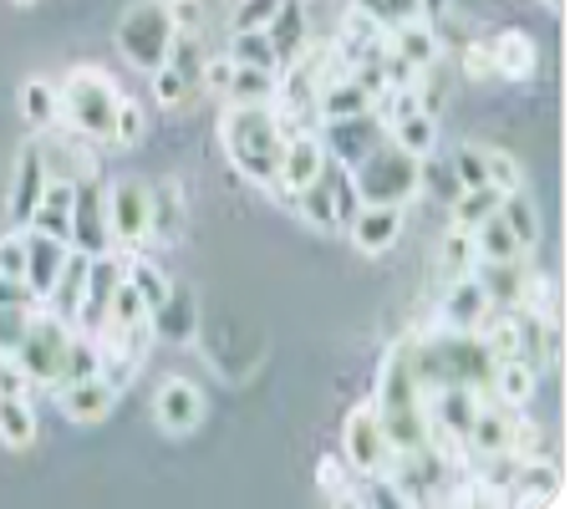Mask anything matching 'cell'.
<instances>
[{
	"instance_id": "22",
	"label": "cell",
	"mask_w": 570,
	"mask_h": 509,
	"mask_svg": "<svg viewBox=\"0 0 570 509\" xmlns=\"http://www.w3.org/2000/svg\"><path fill=\"white\" fill-rule=\"evenodd\" d=\"M489 61H494V77H504V82H530L540 51H534V41L524 31H499L489 41Z\"/></svg>"
},
{
	"instance_id": "54",
	"label": "cell",
	"mask_w": 570,
	"mask_h": 509,
	"mask_svg": "<svg viewBox=\"0 0 570 509\" xmlns=\"http://www.w3.org/2000/svg\"><path fill=\"white\" fill-rule=\"evenodd\" d=\"M443 16H449V0H417V21L428 26H439Z\"/></svg>"
},
{
	"instance_id": "44",
	"label": "cell",
	"mask_w": 570,
	"mask_h": 509,
	"mask_svg": "<svg viewBox=\"0 0 570 509\" xmlns=\"http://www.w3.org/2000/svg\"><path fill=\"white\" fill-rule=\"evenodd\" d=\"M484 178L494 184V189H520L524 184V174H520V164H514L510 154H499V148H484Z\"/></svg>"
},
{
	"instance_id": "48",
	"label": "cell",
	"mask_w": 570,
	"mask_h": 509,
	"mask_svg": "<svg viewBox=\"0 0 570 509\" xmlns=\"http://www.w3.org/2000/svg\"><path fill=\"white\" fill-rule=\"evenodd\" d=\"M26 271V229H6L0 235V275H21Z\"/></svg>"
},
{
	"instance_id": "9",
	"label": "cell",
	"mask_w": 570,
	"mask_h": 509,
	"mask_svg": "<svg viewBox=\"0 0 570 509\" xmlns=\"http://www.w3.org/2000/svg\"><path fill=\"white\" fill-rule=\"evenodd\" d=\"M107 229H112V245H122V249L148 239V184L142 178L107 184Z\"/></svg>"
},
{
	"instance_id": "47",
	"label": "cell",
	"mask_w": 570,
	"mask_h": 509,
	"mask_svg": "<svg viewBox=\"0 0 570 509\" xmlns=\"http://www.w3.org/2000/svg\"><path fill=\"white\" fill-rule=\"evenodd\" d=\"M453 178H459V189H469V184H489L484 178V148H479V143L459 148V158H453Z\"/></svg>"
},
{
	"instance_id": "5",
	"label": "cell",
	"mask_w": 570,
	"mask_h": 509,
	"mask_svg": "<svg viewBox=\"0 0 570 509\" xmlns=\"http://www.w3.org/2000/svg\"><path fill=\"white\" fill-rule=\"evenodd\" d=\"M71 321H61L57 311H36L31 326H26L21 346H16V362H21V372L31 378V388H57L61 382V362H67V342H71Z\"/></svg>"
},
{
	"instance_id": "23",
	"label": "cell",
	"mask_w": 570,
	"mask_h": 509,
	"mask_svg": "<svg viewBox=\"0 0 570 509\" xmlns=\"http://www.w3.org/2000/svg\"><path fill=\"white\" fill-rule=\"evenodd\" d=\"M148 235L164 239V245H174L184 235V194H178L174 178L148 184Z\"/></svg>"
},
{
	"instance_id": "26",
	"label": "cell",
	"mask_w": 570,
	"mask_h": 509,
	"mask_svg": "<svg viewBox=\"0 0 570 509\" xmlns=\"http://www.w3.org/2000/svg\"><path fill=\"white\" fill-rule=\"evenodd\" d=\"M534 388H540V372H534L530 362H520V356H499V362H494V378H489V392H494L499 403L524 408V403L534 398Z\"/></svg>"
},
{
	"instance_id": "38",
	"label": "cell",
	"mask_w": 570,
	"mask_h": 509,
	"mask_svg": "<svg viewBox=\"0 0 570 509\" xmlns=\"http://www.w3.org/2000/svg\"><path fill=\"white\" fill-rule=\"evenodd\" d=\"M128 281L138 285V296H142V306H148V311H158L168 301V291H174V285H168V275L158 271L154 261H142V255H128Z\"/></svg>"
},
{
	"instance_id": "17",
	"label": "cell",
	"mask_w": 570,
	"mask_h": 509,
	"mask_svg": "<svg viewBox=\"0 0 570 509\" xmlns=\"http://www.w3.org/2000/svg\"><path fill=\"white\" fill-rule=\"evenodd\" d=\"M67 239H57V235H41V229H26V271H21V281H26V291H31L36 301H47V291L57 285V271H61V261H67Z\"/></svg>"
},
{
	"instance_id": "39",
	"label": "cell",
	"mask_w": 570,
	"mask_h": 509,
	"mask_svg": "<svg viewBox=\"0 0 570 509\" xmlns=\"http://www.w3.org/2000/svg\"><path fill=\"white\" fill-rule=\"evenodd\" d=\"M439 265H443V275H449V281H459V275L474 271V235L453 225L449 235H443V245H439Z\"/></svg>"
},
{
	"instance_id": "6",
	"label": "cell",
	"mask_w": 570,
	"mask_h": 509,
	"mask_svg": "<svg viewBox=\"0 0 570 509\" xmlns=\"http://www.w3.org/2000/svg\"><path fill=\"white\" fill-rule=\"evenodd\" d=\"M342 459L352 463L356 474L387 479V469H392V443H387V433H382V418H377V408H372V403H362V408H352V413H346Z\"/></svg>"
},
{
	"instance_id": "1",
	"label": "cell",
	"mask_w": 570,
	"mask_h": 509,
	"mask_svg": "<svg viewBox=\"0 0 570 509\" xmlns=\"http://www.w3.org/2000/svg\"><path fill=\"white\" fill-rule=\"evenodd\" d=\"M219 148H225V158L235 164L239 178L261 184V189H275L281 148H285L275 102H229L219 112Z\"/></svg>"
},
{
	"instance_id": "31",
	"label": "cell",
	"mask_w": 570,
	"mask_h": 509,
	"mask_svg": "<svg viewBox=\"0 0 570 509\" xmlns=\"http://www.w3.org/2000/svg\"><path fill=\"white\" fill-rule=\"evenodd\" d=\"M499 199H504V189H494V184H469V189L453 194V225L459 229H474L484 225L489 214H499Z\"/></svg>"
},
{
	"instance_id": "28",
	"label": "cell",
	"mask_w": 570,
	"mask_h": 509,
	"mask_svg": "<svg viewBox=\"0 0 570 509\" xmlns=\"http://www.w3.org/2000/svg\"><path fill=\"white\" fill-rule=\"evenodd\" d=\"M36 403L21 392H0V443L6 449H31L36 443Z\"/></svg>"
},
{
	"instance_id": "29",
	"label": "cell",
	"mask_w": 570,
	"mask_h": 509,
	"mask_svg": "<svg viewBox=\"0 0 570 509\" xmlns=\"http://www.w3.org/2000/svg\"><path fill=\"white\" fill-rule=\"evenodd\" d=\"M387 138L397 143V148H407V154H417V158H433V148H439V118L417 107V112H407V118L392 123Z\"/></svg>"
},
{
	"instance_id": "3",
	"label": "cell",
	"mask_w": 570,
	"mask_h": 509,
	"mask_svg": "<svg viewBox=\"0 0 570 509\" xmlns=\"http://www.w3.org/2000/svg\"><path fill=\"white\" fill-rule=\"evenodd\" d=\"M352 184L362 194V204H397V209H407L417 199V189H423V158L397 148L392 138H382L367 158L352 164Z\"/></svg>"
},
{
	"instance_id": "21",
	"label": "cell",
	"mask_w": 570,
	"mask_h": 509,
	"mask_svg": "<svg viewBox=\"0 0 570 509\" xmlns=\"http://www.w3.org/2000/svg\"><path fill=\"white\" fill-rule=\"evenodd\" d=\"M387 51L417 77V67H428V61H433V57L443 51V47H439V26H428V21L387 26Z\"/></svg>"
},
{
	"instance_id": "55",
	"label": "cell",
	"mask_w": 570,
	"mask_h": 509,
	"mask_svg": "<svg viewBox=\"0 0 570 509\" xmlns=\"http://www.w3.org/2000/svg\"><path fill=\"white\" fill-rule=\"evenodd\" d=\"M546 6H550V11H560V0H546Z\"/></svg>"
},
{
	"instance_id": "43",
	"label": "cell",
	"mask_w": 570,
	"mask_h": 509,
	"mask_svg": "<svg viewBox=\"0 0 570 509\" xmlns=\"http://www.w3.org/2000/svg\"><path fill=\"white\" fill-rule=\"evenodd\" d=\"M148 82H154V102H164V107H184V102H189V92H194V87L184 82V77H178L168 61L148 71Z\"/></svg>"
},
{
	"instance_id": "16",
	"label": "cell",
	"mask_w": 570,
	"mask_h": 509,
	"mask_svg": "<svg viewBox=\"0 0 570 509\" xmlns=\"http://www.w3.org/2000/svg\"><path fill=\"white\" fill-rule=\"evenodd\" d=\"M87 265H92L87 249H67V261H61V271H57V285H51L47 301H41V306L57 311L71 326L82 321V306H87Z\"/></svg>"
},
{
	"instance_id": "40",
	"label": "cell",
	"mask_w": 570,
	"mask_h": 509,
	"mask_svg": "<svg viewBox=\"0 0 570 509\" xmlns=\"http://www.w3.org/2000/svg\"><path fill=\"white\" fill-rule=\"evenodd\" d=\"M235 67H271L275 71V51L265 41V31H229V51H225Z\"/></svg>"
},
{
	"instance_id": "24",
	"label": "cell",
	"mask_w": 570,
	"mask_h": 509,
	"mask_svg": "<svg viewBox=\"0 0 570 509\" xmlns=\"http://www.w3.org/2000/svg\"><path fill=\"white\" fill-rule=\"evenodd\" d=\"M71 194H77V184H57V178H47V189H41V199H36L31 225H26V229H41V235L71 239Z\"/></svg>"
},
{
	"instance_id": "11",
	"label": "cell",
	"mask_w": 570,
	"mask_h": 509,
	"mask_svg": "<svg viewBox=\"0 0 570 509\" xmlns=\"http://www.w3.org/2000/svg\"><path fill=\"white\" fill-rule=\"evenodd\" d=\"M154 423L164 428V433H194V428L204 423V392L194 388V382L184 378H168L164 388L154 392Z\"/></svg>"
},
{
	"instance_id": "56",
	"label": "cell",
	"mask_w": 570,
	"mask_h": 509,
	"mask_svg": "<svg viewBox=\"0 0 570 509\" xmlns=\"http://www.w3.org/2000/svg\"><path fill=\"white\" fill-rule=\"evenodd\" d=\"M16 6H31V0H16Z\"/></svg>"
},
{
	"instance_id": "34",
	"label": "cell",
	"mask_w": 570,
	"mask_h": 509,
	"mask_svg": "<svg viewBox=\"0 0 570 509\" xmlns=\"http://www.w3.org/2000/svg\"><path fill=\"white\" fill-rule=\"evenodd\" d=\"M469 235H474V261H514V255H524L520 239L510 235V225L499 214H489L484 225H474Z\"/></svg>"
},
{
	"instance_id": "52",
	"label": "cell",
	"mask_w": 570,
	"mask_h": 509,
	"mask_svg": "<svg viewBox=\"0 0 570 509\" xmlns=\"http://www.w3.org/2000/svg\"><path fill=\"white\" fill-rule=\"evenodd\" d=\"M463 77H474V82L494 77V61H489V41H474V47L463 51Z\"/></svg>"
},
{
	"instance_id": "25",
	"label": "cell",
	"mask_w": 570,
	"mask_h": 509,
	"mask_svg": "<svg viewBox=\"0 0 570 509\" xmlns=\"http://www.w3.org/2000/svg\"><path fill=\"white\" fill-rule=\"evenodd\" d=\"M291 204H296L301 225L316 229V235H336V229H342V219H336V204H332V184H326V168H321V178H311L306 189L291 194Z\"/></svg>"
},
{
	"instance_id": "27",
	"label": "cell",
	"mask_w": 570,
	"mask_h": 509,
	"mask_svg": "<svg viewBox=\"0 0 570 509\" xmlns=\"http://www.w3.org/2000/svg\"><path fill=\"white\" fill-rule=\"evenodd\" d=\"M148 326H154V336H164V342H189L194 326H199V311H194V296L174 285L164 306L148 311Z\"/></svg>"
},
{
	"instance_id": "49",
	"label": "cell",
	"mask_w": 570,
	"mask_h": 509,
	"mask_svg": "<svg viewBox=\"0 0 570 509\" xmlns=\"http://www.w3.org/2000/svg\"><path fill=\"white\" fill-rule=\"evenodd\" d=\"M168 21H174V31H199L204 26V0H164Z\"/></svg>"
},
{
	"instance_id": "46",
	"label": "cell",
	"mask_w": 570,
	"mask_h": 509,
	"mask_svg": "<svg viewBox=\"0 0 570 509\" xmlns=\"http://www.w3.org/2000/svg\"><path fill=\"white\" fill-rule=\"evenodd\" d=\"M275 6H281V0H239L235 16H229V31H261L275 16Z\"/></svg>"
},
{
	"instance_id": "51",
	"label": "cell",
	"mask_w": 570,
	"mask_h": 509,
	"mask_svg": "<svg viewBox=\"0 0 570 509\" xmlns=\"http://www.w3.org/2000/svg\"><path fill=\"white\" fill-rule=\"evenodd\" d=\"M0 392H21V398H36L31 378L21 372V362H16L11 352H0Z\"/></svg>"
},
{
	"instance_id": "8",
	"label": "cell",
	"mask_w": 570,
	"mask_h": 509,
	"mask_svg": "<svg viewBox=\"0 0 570 509\" xmlns=\"http://www.w3.org/2000/svg\"><path fill=\"white\" fill-rule=\"evenodd\" d=\"M71 249H87V255H107L112 249V229H107V184L102 178H82L77 194H71Z\"/></svg>"
},
{
	"instance_id": "4",
	"label": "cell",
	"mask_w": 570,
	"mask_h": 509,
	"mask_svg": "<svg viewBox=\"0 0 570 509\" xmlns=\"http://www.w3.org/2000/svg\"><path fill=\"white\" fill-rule=\"evenodd\" d=\"M174 21H168L164 0H132L118 21V51L128 67L154 71L168 61V47H174Z\"/></svg>"
},
{
	"instance_id": "33",
	"label": "cell",
	"mask_w": 570,
	"mask_h": 509,
	"mask_svg": "<svg viewBox=\"0 0 570 509\" xmlns=\"http://www.w3.org/2000/svg\"><path fill=\"white\" fill-rule=\"evenodd\" d=\"M499 219L510 225V235L520 239V249H530L534 239H540V209H534V199L524 194V184H520V189H510L504 199H499Z\"/></svg>"
},
{
	"instance_id": "15",
	"label": "cell",
	"mask_w": 570,
	"mask_h": 509,
	"mask_svg": "<svg viewBox=\"0 0 570 509\" xmlns=\"http://www.w3.org/2000/svg\"><path fill=\"white\" fill-rule=\"evenodd\" d=\"M261 31H265V41H271V51H275V71L291 67V61L306 51V41H311L306 0H281V6H275V16L261 26Z\"/></svg>"
},
{
	"instance_id": "7",
	"label": "cell",
	"mask_w": 570,
	"mask_h": 509,
	"mask_svg": "<svg viewBox=\"0 0 570 509\" xmlns=\"http://www.w3.org/2000/svg\"><path fill=\"white\" fill-rule=\"evenodd\" d=\"M316 138H321V148H326V158H332V164L352 168L356 158H367L372 148L387 138V123H382L377 112L367 107V112H352V118H326L316 128Z\"/></svg>"
},
{
	"instance_id": "36",
	"label": "cell",
	"mask_w": 570,
	"mask_h": 509,
	"mask_svg": "<svg viewBox=\"0 0 570 509\" xmlns=\"http://www.w3.org/2000/svg\"><path fill=\"white\" fill-rule=\"evenodd\" d=\"M225 102H275V71L271 67H235Z\"/></svg>"
},
{
	"instance_id": "41",
	"label": "cell",
	"mask_w": 570,
	"mask_h": 509,
	"mask_svg": "<svg viewBox=\"0 0 570 509\" xmlns=\"http://www.w3.org/2000/svg\"><path fill=\"white\" fill-rule=\"evenodd\" d=\"M352 11L372 16L377 26H403L417 21V0H352Z\"/></svg>"
},
{
	"instance_id": "37",
	"label": "cell",
	"mask_w": 570,
	"mask_h": 509,
	"mask_svg": "<svg viewBox=\"0 0 570 509\" xmlns=\"http://www.w3.org/2000/svg\"><path fill=\"white\" fill-rule=\"evenodd\" d=\"M138 321H148V306H142V296H138V285L122 275L118 281V291L107 296V316H102V326H138ZM97 332V326H92Z\"/></svg>"
},
{
	"instance_id": "32",
	"label": "cell",
	"mask_w": 570,
	"mask_h": 509,
	"mask_svg": "<svg viewBox=\"0 0 570 509\" xmlns=\"http://www.w3.org/2000/svg\"><path fill=\"white\" fill-rule=\"evenodd\" d=\"M21 118L31 123L36 133H51L61 123V102H57V82H41V77H31V82L21 87Z\"/></svg>"
},
{
	"instance_id": "10",
	"label": "cell",
	"mask_w": 570,
	"mask_h": 509,
	"mask_svg": "<svg viewBox=\"0 0 570 509\" xmlns=\"http://www.w3.org/2000/svg\"><path fill=\"white\" fill-rule=\"evenodd\" d=\"M36 148H41V168H47V178H57V184H82V178L97 174V154L87 148L82 133H67V138L41 133Z\"/></svg>"
},
{
	"instance_id": "45",
	"label": "cell",
	"mask_w": 570,
	"mask_h": 509,
	"mask_svg": "<svg viewBox=\"0 0 570 509\" xmlns=\"http://www.w3.org/2000/svg\"><path fill=\"white\" fill-rule=\"evenodd\" d=\"M31 316H36V306H0V352H16V346H21Z\"/></svg>"
},
{
	"instance_id": "12",
	"label": "cell",
	"mask_w": 570,
	"mask_h": 509,
	"mask_svg": "<svg viewBox=\"0 0 570 509\" xmlns=\"http://www.w3.org/2000/svg\"><path fill=\"white\" fill-rule=\"evenodd\" d=\"M57 392V403L61 413L71 418V423H102L112 408H118V388L102 378V372H92V378H77V382H61Z\"/></svg>"
},
{
	"instance_id": "18",
	"label": "cell",
	"mask_w": 570,
	"mask_h": 509,
	"mask_svg": "<svg viewBox=\"0 0 570 509\" xmlns=\"http://www.w3.org/2000/svg\"><path fill=\"white\" fill-rule=\"evenodd\" d=\"M484 316H489V296L479 291L474 271H469V275H459V281H449V296H443L433 326H443V332H479Z\"/></svg>"
},
{
	"instance_id": "35",
	"label": "cell",
	"mask_w": 570,
	"mask_h": 509,
	"mask_svg": "<svg viewBox=\"0 0 570 509\" xmlns=\"http://www.w3.org/2000/svg\"><path fill=\"white\" fill-rule=\"evenodd\" d=\"M92 372H102V346H97L92 332H71L67 342V362H61V382H77V378H92ZM57 382V388H61Z\"/></svg>"
},
{
	"instance_id": "20",
	"label": "cell",
	"mask_w": 570,
	"mask_h": 509,
	"mask_svg": "<svg viewBox=\"0 0 570 509\" xmlns=\"http://www.w3.org/2000/svg\"><path fill=\"white\" fill-rule=\"evenodd\" d=\"M41 189H47V168H41V148L36 143H26L21 158H16V178H11V219L16 225H31V209L36 199H41Z\"/></svg>"
},
{
	"instance_id": "14",
	"label": "cell",
	"mask_w": 570,
	"mask_h": 509,
	"mask_svg": "<svg viewBox=\"0 0 570 509\" xmlns=\"http://www.w3.org/2000/svg\"><path fill=\"white\" fill-rule=\"evenodd\" d=\"M321 168H326V148H321L316 133H296V138H285V148H281V178H275L271 194L291 199L296 189H306L311 178H321Z\"/></svg>"
},
{
	"instance_id": "50",
	"label": "cell",
	"mask_w": 570,
	"mask_h": 509,
	"mask_svg": "<svg viewBox=\"0 0 570 509\" xmlns=\"http://www.w3.org/2000/svg\"><path fill=\"white\" fill-rule=\"evenodd\" d=\"M229 77H235V61H229V57H204L199 87H209L214 97H225V92H229Z\"/></svg>"
},
{
	"instance_id": "13",
	"label": "cell",
	"mask_w": 570,
	"mask_h": 509,
	"mask_svg": "<svg viewBox=\"0 0 570 509\" xmlns=\"http://www.w3.org/2000/svg\"><path fill=\"white\" fill-rule=\"evenodd\" d=\"M346 235L362 255H382L403 239V209L397 204H362V209L346 219Z\"/></svg>"
},
{
	"instance_id": "19",
	"label": "cell",
	"mask_w": 570,
	"mask_h": 509,
	"mask_svg": "<svg viewBox=\"0 0 570 509\" xmlns=\"http://www.w3.org/2000/svg\"><path fill=\"white\" fill-rule=\"evenodd\" d=\"M474 281L489 296V306H520L524 285H530V265H524V255H514V261H474Z\"/></svg>"
},
{
	"instance_id": "42",
	"label": "cell",
	"mask_w": 570,
	"mask_h": 509,
	"mask_svg": "<svg viewBox=\"0 0 570 509\" xmlns=\"http://www.w3.org/2000/svg\"><path fill=\"white\" fill-rule=\"evenodd\" d=\"M142 133H148L142 107L132 102V97H122V102H118V118H112V143H118V148H138Z\"/></svg>"
},
{
	"instance_id": "53",
	"label": "cell",
	"mask_w": 570,
	"mask_h": 509,
	"mask_svg": "<svg viewBox=\"0 0 570 509\" xmlns=\"http://www.w3.org/2000/svg\"><path fill=\"white\" fill-rule=\"evenodd\" d=\"M0 306H41V301L26 291L21 275H0Z\"/></svg>"
},
{
	"instance_id": "30",
	"label": "cell",
	"mask_w": 570,
	"mask_h": 509,
	"mask_svg": "<svg viewBox=\"0 0 570 509\" xmlns=\"http://www.w3.org/2000/svg\"><path fill=\"white\" fill-rule=\"evenodd\" d=\"M372 107V97L362 92V87L352 82V77H332V82L321 87V97H316V118L326 123V118H352V112H367Z\"/></svg>"
},
{
	"instance_id": "2",
	"label": "cell",
	"mask_w": 570,
	"mask_h": 509,
	"mask_svg": "<svg viewBox=\"0 0 570 509\" xmlns=\"http://www.w3.org/2000/svg\"><path fill=\"white\" fill-rule=\"evenodd\" d=\"M57 102H61V123L71 133H82L87 143H112V118H118V82L97 67H71L67 82L57 87Z\"/></svg>"
}]
</instances>
